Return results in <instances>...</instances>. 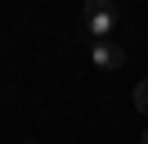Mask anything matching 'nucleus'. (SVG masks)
Instances as JSON below:
<instances>
[{
    "label": "nucleus",
    "mask_w": 148,
    "mask_h": 144,
    "mask_svg": "<svg viewBox=\"0 0 148 144\" xmlns=\"http://www.w3.org/2000/svg\"><path fill=\"white\" fill-rule=\"evenodd\" d=\"M117 18H121V9L112 5V0H90V5H85V32H90L94 41H108L112 27H117Z\"/></svg>",
    "instance_id": "1"
},
{
    "label": "nucleus",
    "mask_w": 148,
    "mask_h": 144,
    "mask_svg": "<svg viewBox=\"0 0 148 144\" xmlns=\"http://www.w3.org/2000/svg\"><path fill=\"white\" fill-rule=\"evenodd\" d=\"M90 59H94V68L117 72L121 63H126V50H121V45H112V41H94V45H90Z\"/></svg>",
    "instance_id": "2"
},
{
    "label": "nucleus",
    "mask_w": 148,
    "mask_h": 144,
    "mask_svg": "<svg viewBox=\"0 0 148 144\" xmlns=\"http://www.w3.org/2000/svg\"><path fill=\"white\" fill-rule=\"evenodd\" d=\"M130 99H135V108H139V117H148V77H144V81H139V86H135V95H130Z\"/></svg>",
    "instance_id": "3"
},
{
    "label": "nucleus",
    "mask_w": 148,
    "mask_h": 144,
    "mask_svg": "<svg viewBox=\"0 0 148 144\" xmlns=\"http://www.w3.org/2000/svg\"><path fill=\"white\" fill-rule=\"evenodd\" d=\"M139 144H148V131H144V140H139Z\"/></svg>",
    "instance_id": "4"
},
{
    "label": "nucleus",
    "mask_w": 148,
    "mask_h": 144,
    "mask_svg": "<svg viewBox=\"0 0 148 144\" xmlns=\"http://www.w3.org/2000/svg\"><path fill=\"white\" fill-rule=\"evenodd\" d=\"M32 144H36V140H32Z\"/></svg>",
    "instance_id": "5"
}]
</instances>
